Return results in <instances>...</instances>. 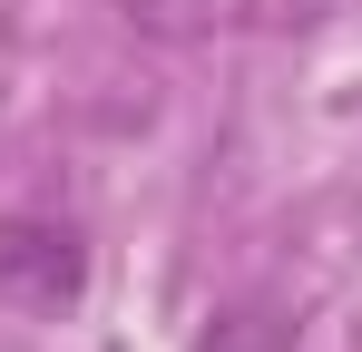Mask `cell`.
<instances>
[{"mask_svg": "<svg viewBox=\"0 0 362 352\" xmlns=\"http://www.w3.org/2000/svg\"><path fill=\"white\" fill-rule=\"evenodd\" d=\"M88 293V245L59 216H10L0 225V303L20 313H69Z\"/></svg>", "mask_w": 362, "mask_h": 352, "instance_id": "obj_1", "label": "cell"}]
</instances>
